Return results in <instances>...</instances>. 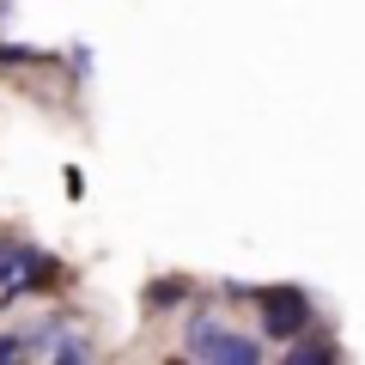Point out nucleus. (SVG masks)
I'll list each match as a JSON object with an SVG mask.
<instances>
[{
	"label": "nucleus",
	"instance_id": "1",
	"mask_svg": "<svg viewBox=\"0 0 365 365\" xmlns=\"http://www.w3.org/2000/svg\"><path fill=\"white\" fill-rule=\"evenodd\" d=\"M182 347H189V359H213V365H256V359H262V347H256L250 335L213 323V317H195L189 335H182Z\"/></svg>",
	"mask_w": 365,
	"mask_h": 365
},
{
	"label": "nucleus",
	"instance_id": "5",
	"mask_svg": "<svg viewBox=\"0 0 365 365\" xmlns=\"http://www.w3.org/2000/svg\"><path fill=\"white\" fill-rule=\"evenodd\" d=\"M146 299H153V304H177L182 299V280H165V287H153Z\"/></svg>",
	"mask_w": 365,
	"mask_h": 365
},
{
	"label": "nucleus",
	"instance_id": "2",
	"mask_svg": "<svg viewBox=\"0 0 365 365\" xmlns=\"http://www.w3.org/2000/svg\"><path fill=\"white\" fill-rule=\"evenodd\" d=\"M256 304H262V335H274V341L311 335V299H304V287H262Z\"/></svg>",
	"mask_w": 365,
	"mask_h": 365
},
{
	"label": "nucleus",
	"instance_id": "3",
	"mask_svg": "<svg viewBox=\"0 0 365 365\" xmlns=\"http://www.w3.org/2000/svg\"><path fill=\"white\" fill-rule=\"evenodd\" d=\"M31 244H13V237H0V292H19L31 287Z\"/></svg>",
	"mask_w": 365,
	"mask_h": 365
},
{
	"label": "nucleus",
	"instance_id": "6",
	"mask_svg": "<svg viewBox=\"0 0 365 365\" xmlns=\"http://www.w3.org/2000/svg\"><path fill=\"white\" fill-rule=\"evenodd\" d=\"M19 353H25V341H19V335H0V359H19Z\"/></svg>",
	"mask_w": 365,
	"mask_h": 365
},
{
	"label": "nucleus",
	"instance_id": "4",
	"mask_svg": "<svg viewBox=\"0 0 365 365\" xmlns=\"http://www.w3.org/2000/svg\"><path fill=\"white\" fill-rule=\"evenodd\" d=\"M287 359H292V365H329V359H341V347H335V341H304V335H299Z\"/></svg>",
	"mask_w": 365,
	"mask_h": 365
}]
</instances>
